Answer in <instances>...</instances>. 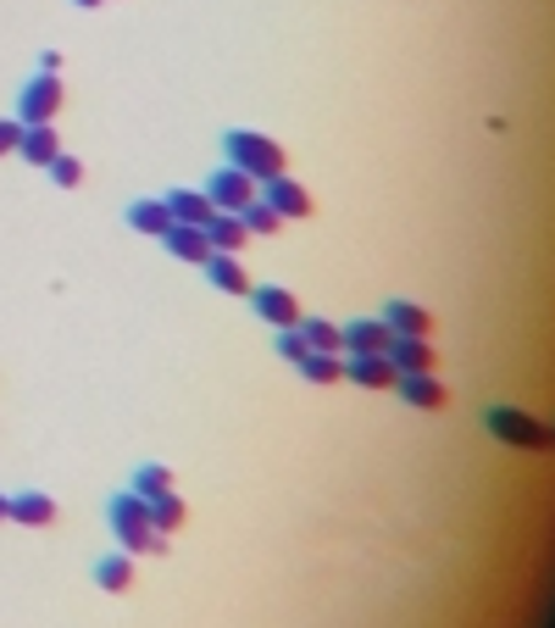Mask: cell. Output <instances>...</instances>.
<instances>
[{
  "label": "cell",
  "mask_w": 555,
  "mask_h": 628,
  "mask_svg": "<svg viewBox=\"0 0 555 628\" xmlns=\"http://www.w3.org/2000/svg\"><path fill=\"white\" fill-rule=\"evenodd\" d=\"M106 523H112V534H117V551H128V557H161V551H167V534L150 528V501H139L134 490L112 495Z\"/></svg>",
  "instance_id": "cell-1"
},
{
  "label": "cell",
  "mask_w": 555,
  "mask_h": 628,
  "mask_svg": "<svg viewBox=\"0 0 555 628\" xmlns=\"http://www.w3.org/2000/svg\"><path fill=\"white\" fill-rule=\"evenodd\" d=\"M223 161L239 167V172H250L256 184H267V178H284V172H290L284 145L267 139V134H256V128H228V134H223Z\"/></svg>",
  "instance_id": "cell-2"
},
{
  "label": "cell",
  "mask_w": 555,
  "mask_h": 628,
  "mask_svg": "<svg viewBox=\"0 0 555 628\" xmlns=\"http://www.w3.org/2000/svg\"><path fill=\"white\" fill-rule=\"evenodd\" d=\"M484 428L500 445H511V451H550V445H555V428L539 423L533 412H517V406H489L484 412Z\"/></svg>",
  "instance_id": "cell-3"
},
{
  "label": "cell",
  "mask_w": 555,
  "mask_h": 628,
  "mask_svg": "<svg viewBox=\"0 0 555 628\" xmlns=\"http://www.w3.org/2000/svg\"><path fill=\"white\" fill-rule=\"evenodd\" d=\"M61 101H67L61 78H56V72H34V78L23 83V101H18V123H23V128H34V123H56Z\"/></svg>",
  "instance_id": "cell-4"
},
{
  "label": "cell",
  "mask_w": 555,
  "mask_h": 628,
  "mask_svg": "<svg viewBox=\"0 0 555 628\" xmlns=\"http://www.w3.org/2000/svg\"><path fill=\"white\" fill-rule=\"evenodd\" d=\"M250 306L267 328H301V317H306L301 295L284 290V284H250Z\"/></svg>",
  "instance_id": "cell-5"
},
{
  "label": "cell",
  "mask_w": 555,
  "mask_h": 628,
  "mask_svg": "<svg viewBox=\"0 0 555 628\" xmlns=\"http://www.w3.org/2000/svg\"><path fill=\"white\" fill-rule=\"evenodd\" d=\"M256 195H261V184H256L250 172L228 167V161H223V167H217V172L206 178V201H212L217 212H245V206H250Z\"/></svg>",
  "instance_id": "cell-6"
},
{
  "label": "cell",
  "mask_w": 555,
  "mask_h": 628,
  "mask_svg": "<svg viewBox=\"0 0 555 628\" xmlns=\"http://www.w3.org/2000/svg\"><path fill=\"white\" fill-rule=\"evenodd\" d=\"M339 334H344V356H384L389 339H395V328H389L384 317H355V323H344Z\"/></svg>",
  "instance_id": "cell-7"
},
{
  "label": "cell",
  "mask_w": 555,
  "mask_h": 628,
  "mask_svg": "<svg viewBox=\"0 0 555 628\" xmlns=\"http://www.w3.org/2000/svg\"><path fill=\"white\" fill-rule=\"evenodd\" d=\"M261 190H267L261 201H267L278 217H284V223H295V217H312V190H301L290 172H284V178H267Z\"/></svg>",
  "instance_id": "cell-8"
},
{
  "label": "cell",
  "mask_w": 555,
  "mask_h": 628,
  "mask_svg": "<svg viewBox=\"0 0 555 628\" xmlns=\"http://www.w3.org/2000/svg\"><path fill=\"white\" fill-rule=\"evenodd\" d=\"M384 356H389V368H395L400 379H406V373H433V345H428L422 334H395Z\"/></svg>",
  "instance_id": "cell-9"
},
{
  "label": "cell",
  "mask_w": 555,
  "mask_h": 628,
  "mask_svg": "<svg viewBox=\"0 0 555 628\" xmlns=\"http://www.w3.org/2000/svg\"><path fill=\"white\" fill-rule=\"evenodd\" d=\"M201 267H206L212 290H223V295H250V273L239 267V256H234V250H212Z\"/></svg>",
  "instance_id": "cell-10"
},
{
  "label": "cell",
  "mask_w": 555,
  "mask_h": 628,
  "mask_svg": "<svg viewBox=\"0 0 555 628\" xmlns=\"http://www.w3.org/2000/svg\"><path fill=\"white\" fill-rule=\"evenodd\" d=\"M344 379L361 384V390H395V368H389V356H344Z\"/></svg>",
  "instance_id": "cell-11"
},
{
  "label": "cell",
  "mask_w": 555,
  "mask_h": 628,
  "mask_svg": "<svg viewBox=\"0 0 555 628\" xmlns=\"http://www.w3.org/2000/svg\"><path fill=\"white\" fill-rule=\"evenodd\" d=\"M395 390H400V401H411L417 412H439V406H450V390H444L433 373H406V379H395Z\"/></svg>",
  "instance_id": "cell-12"
},
{
  "label": "cell",
  "mask_w": 555,
  "mask_h": 628,
  "mask_svg": "<svg viewBox=\"0 0 555 628\" xmlns=\"http://www.w3.org/2000/svg\"><path fill=\"white\" fill-rule=\"evenodd\" d=\"M161 245H167L178 261H190V267H201V261L212 256V245H206V228H195V223H172V228L161 234Z\"/></svg>",
  "instance_id": "cell-13"
},
{
  "label": "cell",
  "mask_w": 555,
  "mask_h": 628,
  "mask_svg": "<svg viewBox=\"0 0 555 628\" xmlns=\"http://www.w3.org/2000/svg\"><path fill=\"white\" fill-rule=\"evenodd\" d=\"M18 156H23L29 167H50V161L61 156V134H56L50 123H34V128H23V139H18Z\"/></svg>",
  "instance_id": "cell-14"
},
{
  "label": "cell",
  "mask_w": 555,
  "mask_h": 628,
  "mask_svg": "<svg viewBox=\"0 0 555 628\" xmlns=\"http://www.w3.org/2000/svg\"><path fill=\"white\" fill-rule=\"evenodd\" d=\"M7 523H23V528H50L56 523V501L45 495V490H23V495H12V517Z\"/></svg>",
  "instance_id": "cell-15"
},
{
  "label": "cell",
  "mask_w": 555,
  "mask_h": 628,
  "mask_svg": "<svg viewBox=\"0 0 555 628\" xmlns=\"http://www.w3.org/2000/svg\"><path fill=\"white\" fill-rule=\"evenodd\" d=\"M245 239H250V234H245V217H239V212H212V217H206V245H212V250H234V256H239Z\"/></svg>",
  "instance_id": "cell-16"
},
{
  "label": "cell",
  "mask_w": 555,
  "mask_h": 628,
  "mask_svg": "<svg viewBox=\"0 0 555 628\" xmlns=\"http://www.w3.org/2000/svg\"><path fill=\"white\" fill-rule=\"evenodd\" d=\"M134 579H139V573H134V557H128V551H112V557L95 562V584H101L106 595H128Z\"/></svg>",
  "instance_id": "cell-17"
},
{
  "label": "cell",
  "mask_w": 555,
  "mask_h": 628,
  "mask_svg": "<svg viewBox=\"0 0 555 628\" xmlns=\"http://www.w3.org/2000/svg\"><path fill=\"white\" fill-rule=\"evenodd\" d=\"M384 323H389L395 334H422V339L433 334V312L417 306V301H389V306H384Z\"/></svg>",
  "instance_id": "cell-18"
},
{
  "label": "cell",
  "mask_w": 555,
  "mask_h": 628,
  "mask_svg": "<svg viewBox=\"0 0 555 628\" xmlns=\"http://www.w3.org/2000/svg\"><path fill=\"white\" fill-rule=\"evenodd\" d=\"M167 212H172V223H195V228H206V217H212L217 206L206 201V190H172V195H167Z\"/></svg>",
  "instance_id": "cell-19"
},
{
  "label": "cell",
  "mask_w": 555,
  "mask_h": 628,
  "mask_svg": "<svg viewBox=\"0 0 555 628\" xmlns=\"http://www.w3.org/2000/svg\"><path fill=\"white\" fill-rule=\"evenodd\" d=\"M301 339L306 350H322V356H344V334L333 317H301Z\"/></svg>",
  "instance_id": "cell-20"
},
{
  "label": "cell",
  "mask_w": 555,
  "mask_h": 628,
  "mask_svg": "<svg viewBox=\"0 0 555 628\" xmlns=\"http://www.w3.org/2000/svg\"><path fill=\"white\" fill-rule=\"evenodd\" d=\"M128 228H134V234H150V239H161V234L172 228V212H167V201H134V206H128Z\"/></svg>",
  "instance_id": "cell-21"
},
{
  "label": "cell",
  "mask_w": 555,
  "mask_h": 628,
  "mask_svg": "<svg viewBox=\"0 0 555 628\" xmlns=\"http://www.w3.org/2000/svg\"><path fill=\"white\" fill-rule=\"evenodd\" d=\"M139 501H161V495H172L178 490V479H172V468H161V462H145V468H134V484H128Z\"/></svg>",
  "instance_id": "cell-22"
},
{
  "label": "cell",
  "mask_w": 555,
  "mask_h": 628,
  "mask_svg": "<svg viewBox=\"0 0 555 628\" xmlns=\"http://www.w3.org/2000/svg\"><path fill=\"white\" fill-rule=\"evenodd\" d=\"M295 368H301V379H306V384H339V379H344V356H322V350H306Z\"/></svg>",
  "instance_id": "cell-23"
},
{
  "label": "cell",
  "mask_w": 555,
  "mask_h": 628,
  "mask_svg": "<svg viewBox=\"0 0 555 628\" xmlns=\"http://www.w3.org/2000/svg\"><path fill=\"white\" fill-rule=\"evenodd\" d=\"M183 523H190V506H183L178 490L161 495V501H150V528H156V534H178Z\"/></svg>",
  "instance_id": "cell-24"
},
{
  "label": "cell",
  "mask_w": 555,
  "mask_h": 628,
  "mask_svg": "<svg viewBox=\"0 0 555 628\" xmlns=\"http://www.w3.org/2000/svg\"><path fill=\"white\" fill-rule=\"evenodd\" d=\"M239 217H245V234H278V228H284V217H278V212H272L261 195H256V201H250Z\"/></svg>",
  "instance_id": "cell-25"
},
{
  "label": "cell",
  "mask_w": 555,
  "mask_h": 628,
  "mask_svg": "<svg viewBox=\"0 0 555 628\" xmlns=\"http://www.w3.org/2000/svg\"><path fill=\"white\" fill-rule=\"evenodd\" d=\"M45 172L56 178L61 190H78V184H83V161H78V156H67V150H61V156H56V161H50Z\"/></svg>",
  "instance_id": "cell-26"
},
{
  "label": "cell",
  "mask_w": 555,
  "mask_h": 628,
  "mask_svg": "<svg viewBox=\"0 0 555 628\" xmlns=\"http://www.w3.org/2000/svg\"><path fill=\"white\" fill-rule=\"evenodd\" d=\"M278 356H284V362H301V356H306L301 328H278Z\"/></svg>",
  "instance_id": "cell-27"
},
{
  "label": "cell",
  "mask_w": 555,
  "mask_h": 628,
  "mask_svg": "<svg viewBox=\"0 0 555 628\" xmlns=\"http://www.w3.org/2000/svg\"><path fill=\"white\" fill-rule=\"evenodd\" d=\"M18 139H23V123L18 117H0V156H18Z\"/></svg>",
  "instance_id": "cell-28"
},
{
  "label": "cell",
  "mask_w": 555,
  "mask_h": 628,
  "mask_svg": "<svg viewBox=\"0 0 555 628\" xmlns=\"http://www.w3.org/2000/svg\"><path fill=\"white\" fill-rule=\"evenodd\" d=\"M12 517V495H0V523H7Z\"/></svg>",
  "instance_id": "cell-29"
},
{
  "label": "cell",
  "mask_w": 555,
  "mask_h": 628,
  "mask_svg": "<svg viewBox=\"0 0 555 628\" xmlns=\"http://www.w3.org/2000/svg\"><path fill=\"white\" fill-rule=\"evenodd\" d=\"M72 7H83V12H89V7H106V0H72Z\"/></svg>",
  "instance_id": "cell-30"
}]
</instances>
